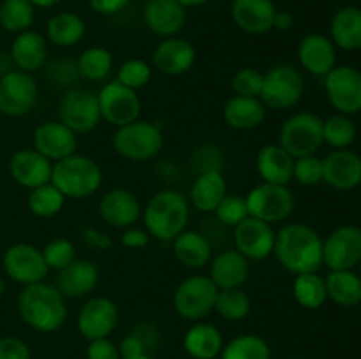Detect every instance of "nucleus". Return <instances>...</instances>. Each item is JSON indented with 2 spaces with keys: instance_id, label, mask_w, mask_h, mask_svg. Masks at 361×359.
Segmentation results:
<instances>
[{
  "instance_id": "obj_16",
  "label": "nucleus",
  "mask_w": 361,
  "mask_h": 359,
  "mask_svg": "<svg viewBox=\"0 0 361 359\" xmlns=\"http://www.w3.org/2000/svg\"><path fill=\"white\" fill-rule=\"evenodd\" d=\"M361 260V229L342 225L323 241V264L331 271L353 270Z\"/></svg>"
},
{
  "instance_id": "obj_11",
  "label": "nucleus",
  "mask_w": 361,
  "mask_h": 359,
  "mask_svg": "<svg viewBox=\"0 0 361 359\" xmlns=\"http://www.w3.org/2000/svg\"><path fill=\"white\" fill-rule=\"evenodd\" d=\"M2 266L7 277L16 284L32 285L44 282L49 273L42 250L30 243H14L4 252Z\"/></svg>"
},
{
  "instance_id": "obj_45",
  "label": "nucleus",
  "mask_w": 361,
  "mask_h": 359,
  "mask_svg": "<svg viewBox=\"0 0 361 359\" xmlns=\"http://www.w3.org/2000/svg\"><path fill=\"white\" fill-rule=\"evenodd\" d=\"M41 250L49 270L60 271L62 267H66L67 264H71L76 259V246L67 238L51 239Z\"/></svg>"
},
{
  "instance_id": "obj_48",
  "label": "nucleus",
  "mask_w": 361,
  "mask_h": 359,
  "mask_svg": "<svg viewBox=\"0 0 361 359\" xmlns=\"http://www.w3.org/2000/svg\"><path fill=\"white\" fill-rule=\"evenodd\" d=\"M293 178H295L300 185H317V183L323 182V160H321L316 153L295 158Z\"/></svg>"
},
{
  "instance_id": "obj_5",
  "label": "nucleus",
  "mask_w": 361,
  "mask_h": 359,
  "mask_svg": "<svg viewBox=\"0 0 361 359\" xmlns=\"http://www.w3.org/2000/svg\"><path fill=\"white\" fill-rule=\"evenodd\" d=\"M305 92L302 73L291 63H277L263 77L261 102L264 108L275 111H288L298 106Z\"/></svg>"
},
{
  "instance_id": "obj_55",
  "label": "nucleus",
  "mask_w": 361,
  "mask_h": 359,
  "mask_svg": "<svg viewBox=\"0 0 361 359\" xmlns=\"http://www.w3.org/2000/svg\"><path fill=\"white\" fill-rule=\"evenodd\" d=\"M293 23H295V18H293L291 13H288V11H277L275 13L274 28L286 32L293 27Z\"/></svg>"
},
{
  "instance_id": "obj_36",
  "label": "nucleus",
  "mask_w": 361,
  "mask_h": 359,
  "mask_svg": "<svg viewBox=\"0 0 361 359\" xmlns=\"http://www.w3.org/2000/svg\"><path fill=\"white\" fill-rule=\"evenodd\" d=\"M328 298L341 306H358L361 303V277L353 270L331 271L326 278Z\"/></svg>"
},
{
  "instance_id": "obj_15",
  "label": "nucleus",
  "mask_w": 361,
  "mask_h": 359,
  "mask_svg": "<svg viewBox=\"0 0 361 359\" xmlns=\"http://www.w3.org/2000/svg\"><path fill=\"white\" fill-rule=\"evenodd\" d=\"M118 319V306L113 299L106 296H94L81 306L76 326L81 336L92 341L99 338H109V334L116 329Z\"/></svg>"
},
{
  "instance_id": "obj_32",
  "label": "nucleus",
  "mask_w": 361,
  "mask_h": 359,
  "mask_svg": "<svg viewBox=\"0 0 361 359\" xmlns=\"http://www.w3.org/2000/svg\"><path fill=\"white\" fill-rule=\"evenodd\" d=\"M224 338L217 326L208 322H196L183 336V348L192 359H215L221 355Z\"/></svg>"
},
{
  "instance_id": "obj_2",
  "label": "nucleus",
  "mask_w": 361,
  "mask_h": 359,
  "mask_svg": "<svg viewBox=\"0 0 361 359\" xmlns=\"http://www.w3.org/2000/svg\"><path fill=\"white\" fill-rule=\"evenodd\" d=\"M21 320L39 333H55L66 324L67 305L62 292L51 284L25 285L18 296Z\"/></svg>"
},
{
  "instance_id": "obj_8",
  "label": "nucleus",
  "mask_w": 361,
  "mask_h": 359,
  "mask_svg": "<svg viewBox=\"0 0 361 359\" xmlns=\"http://www.w3.org/2000/svg\"><path fill=\"white\" fill-rule=\"evenodd\" d=\"M219 289L207 275H192L180 282L173 294L175 312L185 320H201L215 308Z\"/></svg>"
},
{
  "instance_id": "obj_27",
  "label": "nucleus",
  "mask_w": 361,
  "mask_h": 359,
  "mask_svg": "<svg viewBox=\"0 0 361 359\" xmlns=\"http://www.w3.org/2000/svg\"><path fill=\"white\" fill-rule=\"evenodd\" d=\"M249 259L236 248L224 250L210 260V278L219 291L242 287L249 278Z\"/></svg>"
},
{
  "instance_id": "obj_34",
  "label": "nucleus",
  "mask_w": 361,
  "mask_h": 359,
  "mask_svg": "<svg viewBox=\"0 0 361 359\" xmlns=\"http://www.w3.org/2000/svg\"><path fill=\"white\" fill-rule=\"evenodd\" d=\"M331 42L345 51L361 48V9L358 7H342L331 18L330 25Z\"/></svg>"
},
{
  "instance_id": "obj_3",
  "label": "nucleus",
  "mask_w": 361,
  "mask_h": 359,
  "mask_svg": "<svg viewBox=\"0 0 361 359\" xmlns=\"http://www.w3.org/2000/svg\"><path fill=\"white\" fill-rule=\"evenodd\" d=\"M141 217L152 238L159 241H173L189 224V201L178 190H161L150 197Z\"/></svg>"
},
{
  "instance_id": "obj_13",
  "label": "nucleus",
  "mask_w": 361,
  "mask_h": 359,
  "mask_svg": "<svg viewBox=\"0 0 361 359\" xmlns=\"http://www.w3.org/2000/svg\"><path fill=\"white\" fill-rule=\"evenodd\" d=\"M39 88L32 74L23 70H7L0 76V113L18 118L30 111L37 102Z\"/></svg>"
},
{
  "instance_id": "obj_12",
  "label": "nucleus",
  "mask_w": 361,
  "mask_h": 359,
  "mask_svg": "<svg viewBox=\"0 0 361 359\" xmlns=\"http://www.w3.org/2000/svg\"><path fill=\"white\" fill-rule=\"evenodd\" d=\"M324 92L341 115L361 111V73L353 65H335L324 76Z\"/></svg>"
},
{
  "instance_id": "obj_49",
  "label": "nucleus",
  "mask_w": 361,
  "mask_h": 359,
  "mask_svg": "<svg viewBox=\"0 0 361 359\" xmlns=\"http://www.w3.org/2000/svg\"><path fill=\"white\" fill-rule=\"evenodd\" d=\"M30 348L16 336H0V359H30Z\"/></svg>"
},
{
  "instance_id": "obj_37",
  "label": "nucleus",
  "mask_w": 361,
  "mask_h": 359,
  "mask_svg": "<svg viewBox=\"0 0 361 359\" xmlns=\"http://www.w3.org/2000/svg\"><path fill=\"white\" fill-rule=\"evenodd\" d=\"M76 69L80 77L87 81L106 80L113 69L111 51L102 46H90L83 49L76 60Z\"/></svg>"
},
{
  "instance_id": "obj_46",
  "label": "nucleus",
  "mask_w": 361,
  "mask_h": 359,
  "mask_svg": "<svg viewBox=\"0 0 361 359\" xmlns=\"http://www.w3.org/2000/svg\"><path fill=\"white\" fill-rule=\"evenodd\" d=\"M214 213L217 215V218L224 225L236 227L240 222L245 220V218L249 217L245 197L235 196V194H228V196L221 201V204L215 208Z\"/></svg>"
},
{
  "instance_id": "obj_30",
  "label": "nucleus",
  "mask_w": 361,
  "mask_h": 359,
  "mask_svg": "<svg viewBox=\"0 0 361 359\" xmlns=\"http://www.w3.org/2000/svg\"><path fill=\"white\" fill-rule=\"evenodd\" d=\"M228 196V183L219 169H207L194 180L190 187V201L197 211H215Z\"/></svg>"
},
{
  "instance_id": "obj_23",
  "label": "nucleus",
  "mask_w": 361,
  "mask_h": 359,
  "mask_svg": "<svg viewBox=\"0 0 361 359\" xmlns=\"http://www.w3.org/2000/svg\"><path fill=\"white\" fill-rule=\"evenodd\" d=\"M99 284V267L88 259H74L60 271H56L55 287L63 298L78 299L92 294Z\"/></svg>"
},
{
  "instance_id": "obj_38",
  "label": "nucleus",
  "mask_w": 361,
  "mask_h": 359,
  "mask_svg": "<svg viewBox=\"0 0 361 359\" xmlns=\"http://www.w3.org/2000/svg\"><path fill=\"white\" fill-rule=\"evenodd\" d=\"M293 296L296 303L307 310H317L328 299L326 282L316 273L296 275L293 282Z\"/></svg>"
},
{
  "instance_id": "obj_53",
  "label": "nucleus",
  "mask_w": 361,
  "mask_h": 359,
  "mask_svg": "<svg viewBox=\"0 0 361 359\" xmlns=\"http://www.w3.org/2000/svg\"><path fill=\"white\" fill-rule=\"evenodd\" d=\"M81 238H83L85 245L95 250H106L111 246V238H109L106 232L99 231V229H94V227H83V231H81Z\"/></svg>"
},
{
  "instance_id": "obj_20",
  "label": "nucleus",
  "mask_w": 361,
  "mask_h": 359,
  "mask_svg": "<svg viewBox=\"0 0 361 359\" xmlns=\"http://www.w3.org/2000/svg\"><path fill=\"white\" fill-rule=\"evenodd\" d=\"M155 69L168 76H182L189 73L196 63V48L190 41L182 37H166L157 44L152 55Z\"/></svg>"
},
{
  "instance_id": "obj_40",
  "label": "nucleus",
  "mask_w": 361,
  "mask_h": 359,
  "mask_svg": "<svg viewBox=\"0 0 361 359\" xmlns=\"http://www.w3.org/2000/svg\"><path fill=\"white\" fill-rule=\"evenodd\" d=\"M28 210L32 215L39 218H51L56 213H60L66 204V197L63 194L53 185L51 182L44 183L41 187H35L28 194Z\"/></svg>"
},
{
  "instance_id": "obj_58",
  "label": "nucleus",
  "mask_w": 361,
  "mask_h": 359,
  "mask_svg": "<svg viewBox=\"0 0 361 359\" xmlns=\"http://www.w3.org/2000/svg\"><path fill=\"white\" fill-rule=\"evenodd\" d=\"M4 291H6V284H4V278L2 275H0V298L4 296Z\"/></svg>"
},
{
  "instance_id": "obj_60",
  "label": "nucleus",
  "mask_w": 361,
  "mask_h": 359,
  "mask_svg": "<svg viewBox=\"0 0 361 359\" xmlns=\"http://www.w3.org/2000/svg\"><path fill=\"white\" fill-rule=\"evenodd\" d=\"M358 266H360V271H361V260H360V264H358Z\"/></svg>"
},
{
  "instance_id": "obj_39",
  "label": "nucleus",
  "mask_w": 361,
  "mask_h": 359,
  "mask_svg": "<svg viewBox=\"0 0 361 359\" xmlns=\"http://www.w3.org/2000/svg\"><path fill=\"white\" fill-rule=\"evenodd\" d=\"M221 359H271V348L257 334H240L222 347Z\"/></svg>"
},
{
  "instance_id": "obj_26",
  "label": "nucleus",
  "mask_w": 361,
  "mask_h": 359,
  "mask_svg": "<svg viewBox=\"0 0 361 359\" xmlns=\"http://www.w3.org/2000/svg\"><path fill=\"white\" fill-rule=\"evenodd\" d=\"M298 60L312 76H326L337 63V51L330 37L323 34H309L300 41Z\"/></svg>"
},
{
  "instance_id": "obj_6",
  "label": "nucleus",
  "mask_w": 361,
  "mask_h": 359,
  "mask_svg": "<svg viewBox=\"0 0 361 359\" xmlns=\"http://www.w3.org/2000/svg\"><path fill=\"white\" fill-rule=\"evenodd\" d=\"M164 144L161 127L145 120L118 127L113 134V148L127 160L143 162L157 157Z\"/></svg>"
},
{
  "instance_id": "obj_52",
  "label": "nucleus",
  "mask_w": 361,
  "mask_h": 359,
  "mask_svg": "<svg viewBox=\"0 0 361 359\" xmlns=\"http://www.w3.org/2000/svg\"><path fill=\"white\" fill-rule=\"evenodd\" d=\"M152 236L148 234L147 229L140 227H127L123 229L122 236H120V243L127 248H145L150 243Z\"/></svg>"
},
{
  "instance_id": "obj_1",
  "label": "nucleus",
  "mask_w": 361,
  "mask_h": 359,
  "mask_svg": "<svg viewBox=\"0 0 361 359\" xmlns=\"http://www.w3.org/2000/svg\"><path fill=\"white\" fill-rule=\"evenodd\" d=\"M274 253L289 273H316L323 264V239L307 224L293 222L275 232Z\"/></svg>"
},
{
  "instance_id": "obj_31",
  "label": "nucleus",
  "mask_w": 361,
  "mask_h": 359,
  "mask_svg": "<svg viewBox=\"0 0 361 359\" xmlns=\"http://www.w3.org/2000/svg\"><path fill=\"white\" fill-rule=\"evenodd\" d=\"M224 122L231 129L250 130L259 127L267 118V108L257 97H235L228 99L222 109Z\"/></svg>"
},
{
  "instance_id": "obj_54",
  "label": "nucleus",
  "mask_w": 361,
  "mask_h": 359,
  "mask_svg": "<svg viewBox=\"0 0 361 359\" xmlns=\"http://www.w3.org/2000/svg\"><path fill=\"white\" fill-rule=\"evenodd\" d=\"M130 4V0H88V6L94 13L102 14V16H111V14L120 13Z\"/></svg>"
},
{
  "instance_id": "obj_59",
  "label": "nucleus",
  "mask_w": 361,
  "mask_h": 359,
  "mask_svg": "<svg viewBox=\"0 0 361 359\" xmlns=\"http://www.w3.org/2000/svg\"><path fill=\"white\" fill-rule=\"evenodd\" d=\"M133 359H155V358H154V355H150V354H148V352H147V354L136 355V358H133Z\"/></svg>"
},
{
  "instance_id": "obj_17",
  "label": "nucleus",
  "mask_w": 361,
  "mask_h": 359,
  "mask_svg": "<svg viewBox=\"0 0 361 359\" xmlns=\"http://www.w3.org/2000/svg\"><path fill=\"white\" fill-rule=\"evenodd\" d=\"M235 245L249 260H264L274 253L275 231L271 224L249 215L235 227Z\"/></svg>"
},
{
  "instance_id": "obj_42",
  "label": "nucleus",
  "mask_w": 361,
  "mask_h": 359,
  "mask_svg": "<svg viewBox=\"0 0 361 359\" xmlns=\"http://www.w3.org/2000/svg\"><path fill=\"white\" fill-rule=\"evenodd\" d=\"M252 308V301H250L249 294L238 289H224L219 291L217 299H215V312L226 320H242L245 319Z\"/></svg>"
},
{
  "instance_id": "obj_19",
  "label": "nucleus",
  "mask_w": 361,
  "mask_h": 359,
  "mask_svg": "<svg viewBox=\"0 0 361 359\" xmlns=\"http://www.w3.org/2000/svg\"><path fill=\"white\" fill-rule=\"evenodd\" d=\"M143 208L134 192L127 189H111L99 201V215L115 229L133 227L140 220Z\"/></svg>"
},
{
  "instance_id": "obj_18",
  "label": "nucleus",
  "mask_w": 361,
  "mask_h": 359,
  "mask_svg": "<svg viewBox=\"0 0 361 359\" xmlns=\"http://www.w3.org/2000/svg\"><path fill=\"white\" fill-rule=\"evenodd\" d=\"M34 150L44 155L51 162H59L62 158L71 157L78 150V134L63 125L62 122H44L35 127L32 136Z\"/></svg>"
},
{
  "instance_id": "obj_4",
  "label": "nucleus",
  "mask_w": 361,
  "mask_h": 359,
  "mask_svg": "<svg viewBox=\"0 0 361 359\" xmlns=\"http://www.w3.org/2000/svg\"><path fill=\"white\" fill-rule=\"evenodd\" d=\"M102 169L94 158L74 153L71 157L53 162L51 183L63 194L66 199H87L102 185Z\"/></svg>"
},
{
  "instance_id": "obj_25",
  "label": "nucleus",
  "mask_w": 361,
  "mask_h": 359,
  "mask_svg": "<svg viewBox=\"0 0 361 359\" xmlns=\"http://www.w3.org/2000/svg\"><path fill=\"white\" fill-rule=\"evenodd\" d=\"M143 20L148 30L161 37H175L185 27V7L176 0H148L143 9Z\"/></svg>"
},
{
  "instance_id": "obj_57",
  "label": "nucleus",
  "mask_w": 361,
  "mask_h": 359,
  "mask_svg": "<svg viewBox=\"0 0 361 359\" xmlns=\"http://www.w3.org/2000/svg\"><path fill=\"white\" fill-rule=\"evenodd\" d=\"M176 2L180 4V6L182 7H200V6H203V4H207L208 0H176Z\"/></svg>"
},
{
  "instance_id": "obj_10",
  "label": "nucleus",
  "mask_w": 361,
  "mask_h": 359,
  "mask_svg": "<svg viewBox=\"0 0 361 359\" xmlns=\"http://www.w3.org/2000/svg\"><path fill=\"white\" fill-rule=\"evenodd\" d=\"M97 95L85 88H71L62 95L59 104V122L76 134H87L101 122Z\"/></svg>"
},
{
  "instance_id": "obj_14",
  "label": "nucleus",
  "mask_w": 361,
  "mask_h": 359,
  "mask_svg": "<svg viewBox=\"0 0 361 359\" xmlns=\"http://www.w3.org/2000/svg\"><path fill=\"white\" fill-rule=\"evenodd\" d=\"M101 118L108 123L118 127L140 120L141 99L136 90L123 87L118 81L106 83L97 94Z\"/></svg>"
},
{
  "instance_id": "obj_47",
  "label": "nucleus",
  "mask_w": 361,
  "mask_h": 359,
  "mask_svg": "<svg viewBox=\"0 0 361 359\" xmlns=\"http://www.w3.org/2000/svg\"><path fill=\"white\" fill-rule=\"evenodd\" d=\"M263 77L261 70L252 69V67H243L233 76L231 87L235 95L240 97H257L259 99L261 90H263Z\"/></svg>"
},
{
  "instance_id": "obj_7",
  "label": "nucleus",
  "mask_w": 361,
  "mask_h": 359,
  "mask_svg": "<svg viewBox=\"0 0 361 359\" xmlns=\"http://www.w3.org/2000/svg\"><path fill=\"white\" fill-rule=\"evenodd\" d=\"M323 122L319 115L300 111L289 116L279 132V144L293 158L314 155L323 146Z\"/></svg>"
},
{
  "instance_id": "obj_61",
  "label": "nucleus",
  "mask_w": 361,
  "mask_h": 359,
  "mask_svg": "<svg viewBox=\"0 0 361 359\" xmlns=\"http://www.w3.org/2000/svg\"><path fill=\"white\" fill-rule=\"evenodd\" d=\"M288 359H296V358H288Z\"/></svg>"
},
{
  "instance_id": "obj_51",
  "label": "nucleus",
  "mask_w": 361,
  "mask_h": 359,
  "mask_svg": "<svg viewBox=\"0 0 361 359\" xmlns=\"http://www.w3.org/2000/svg\"><path fill=\"white\" fill-rule=\"evenodd\" d=\"M147 341L140 333H129L127 336L122 338L118 345V352L122 359H133L136 355L147 354Z\"/></svg>"
},
{
  "instance_id": "obj_35",
  "label": "nucleus",
  "mask_w": 361,
  "mask_h": 359,
  "mask_svg": "<svg viewBox=\"0 0 361 359\" xmlns=\"http://www.w3.org/2000/svg\"><path fill=\"white\" fill-rule=\"evenodd\" d=\"M87 25L85 20L76 13H59L51 16L46 23V39L59 48L76 46L85 37Z\"/></svg>"
},
{
  "instance_id": "obj_44",
  "label": "nucleus",
  "mask_w": 361,
  "mask_h": 359,
  "mask_svg": "<svg viewBox=\"0 0 361 359\" xmlns=\"http://www.w3.org/2000/svg\"><path fill=\"white\" fill-rule=\"evenodd\" d=\"M152 80V67L150 63L145 62L141 58H130L120 65L118 74H116V81L122 83L123 87L130 88V90H141L147 87Z\"/></svg>"
},
{
  "instance_id": "obj_28",
  "label": "nucleus",
  "mask_w": 361,
  "mask_h": 359,
  "mask_svg": "<svg viewBox=\"0 0 361 359\" xmlns=\"http://www.w3.org/2000/svg\"><path fill=\"white\" fill-rule=\"evenodd\" d=\"M11 58L18 67V70L23 73H35L41 67H44L48 60V42L46 37L39 32L25 30L16 34L13 44H11Z\"/></svg>"
},
{
  "instance_id": "obj_29",
  "label": "nucleus",
  "mask_w": 361,
  "mask_h": 359,
  "mask_svg": "<svg viewBox=\"0 0 361 359\" xmlns=\"http://www.w3.org/2000/svg\"><path fill=\"white\" fill-rule=\"evenodd\" d=\"M256 168L263 182L275 185H288L293 180L295 158L279 143L267 144L257 151Z\"/></svg>"
},
{
  "instance_id": "obj_50",
  "label": "nucleus",
  "mask_w": 361,
  "mask_h": 359,
  "mask_svg": "<svg viewBox=\"0 0 361 359\" xmlns=\"http://www.w3.org/2000/svg\"><path fill=\"white\" fill-rule=\"evenodd\" d=\"M87 359H122L118 345L113 344L109 338L92 340L87 347Z\"/></svg>"
},
{
  "instance_id": "obj_24",
  "label": "nucleus",
  "mask_w": 361,
  "mask_h": 359,
  "mask_svg": "<svg viewBox=\"0 0 361 359\" xmlns=\"http://www.w3.org/2000/svg\"><path fill=\"white\" fill-rule=\"evenodd\" d=\"M323 182L337 190H353L361 183V157L355 151L335 150L323 158Z\"/></svg>"
},
{
  "instance_id": "obj_21",
  "label": "nucleus",
  "mask_w": 361,
  "mask_h": 359,
  "mask_svg": "<svg viewBox=\"0 0 361 359\" xmlns=\"http://www.w3.org/2000/svg\"><path fill=\"white\" fill-rule=\"evenodd\" d=\"M53 162L34 148L14 151L9 160V172L18 185L32 190L51 182Z\"/></svg>"
},
{
  "instance_id": "obj_56",
  "label": "nucleus",
  "mask_w": 361,
  "mask_h": 359,
  "mask_svg": "<svg viewBox=\"0 0 361 359\" xmlns=\"http://www.w3.org/2000/svg\"><path fill=\"white\" fill-rule=\"evenodd\" d=\"M34 4V7H41V9H48V7L56 6L60 0H30Z\"/></svg>"
},
{
  "instance_id": "obj_43",
  "label": "nucleus",
  "mask_w": 361,
  "mask_h": 359,
  "mask_svg": "<svg viewBox=\"0 0 361 359\" xmlns=\"http://www.w3.org/2000/svg\"><path fill=\"white\" fill-rule=\"evenodd\" d=\"M323 139L335 150H345L356 139V125L348 115H334L323 122Z\"/></svg>"
},
{
  "instance_id": "obj_41",
  "label": "nucleus",
  "mask_w": 361,
  "mask_h": 359,
  "mask_svg": "<svg viewBox=\"0 0 361 359\" xmlns=\"http://www.w3.org/2000/svg\"><path fill=\"white\" fill-rule=\"evenodd\" d=\"M34 16L35 7L30 0H4L0 4V25L7 32L20 34L30 30Z\"/></svg>"
},
{
  "instance_id": "obj_33",
  "label": "nucleus",
  "mask_w": 361,
  "mask_h": 359,
  "mask_svg": "<svg viewBox=\"0 0 361 359\" xmlns=\"http://www.w3.org/2000/svg\"><path fill=\"white\" fill-rule=\"evenodd\" d=\"M173 253L176 260L190 270H201L212 260V243L201 232L183 231L173 239Z\"/></svg>"
},
{
  "instance_id": "obj_9",
  "label": "nucleus",
  "mask_w": 361,
  "mask_h": 359,
  "mask_svg": "<svg viewBox=\"0 0 361 359\" xmlns=\"http://www.w3.org/2000/svg\"><path fill=\"white\" fill-rule=\"evenodd\" d=\"M245 203L250 217L259 218L267 224L288 220L295 210V196L289 187L267 182L254 187L247 194Z\"/></svg>"
},
{
  "instance_id": "obj_22",
  "label": "nucleus",
  "mask_w": 361,
  "mask_h": 359,
  "mask_svg": "<svg viewBox=\"0 0 361 359\" xmlns=\"http://www.w3.org/2000/svg\"><path fill=\"white\" fill-rule=\"evenodd\" d=\"M277 7L274 0H233L231 18L240 30L261 35L274 30Z\"/></svg>"
}]
</instances>
